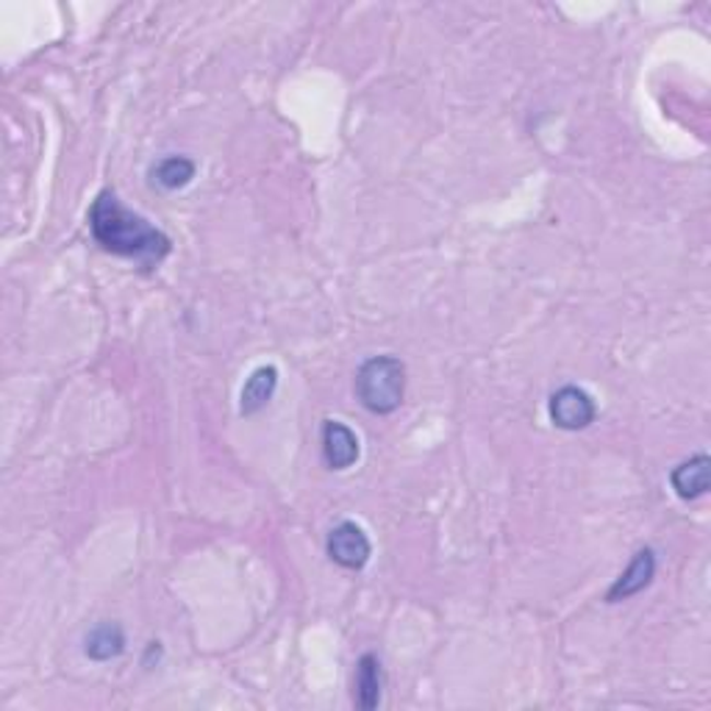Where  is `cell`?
I'll list each match as a JSON object with an SVG mask.
<instances>
[{
    "mask_svg": "<svg viewBox=\"0 0 711 711\" xmlns=\"http://www.w3.org/2000/svg\"><path fill=\"white\" fill-rule=\"evenodd\" d=\"M90 231L106 254L137 261L145 270L162 265L173 250V240L151 220L128 209L112 189H103L92 203Z\"/></svg>",
    "mask_w": 711,
    "mask_h": 711,
    "instance_id": "cell-1",
    "label": "cell"
},
{
    "mask_svg": "<svg viewBox=\"0 0 711 711\" xmlns=\"http://www.w3.org/2000/svg\"><path fill=\"white\" fill-rule=\"evenodd\" d=\"M406 395V368L395 356H373L356 373V398L373 415H393Z\"/></svg>",
    "mask_w": 711,
    "mask_h": 711,
    "instance_id": "cell-2",
    "label": "cell"
},
{
    "mask_svg": "<svg viewBox=\"0 0 711 711\" xmlns=\"http://www.w3.org/2000/svg\"><path fill=\"white\" fill-rule=\"evenodd\" d=\"M550 420H553L556 429L561 431H581L590 429L592 422H595V400L579 389V386H561L550 395Z\"/></svg>",
    "mask_w": 711,
    "mask_h": 711,
    "instance_id": "cell-3",
    "label": "cell"
},
{
    "mask_svg": "<svg viewBox=\"0 0 711 711\" xmlns=\"http://www.w3.org/2000/svg\"><path fill=\"white\" fill-rule=\"evenodd\" d=\"M326 550L328 559L334 564L345 567V570H362V567H368L370 556H373V545H370L368 534L356 523H339L328 534Z\"/></svg>",
    "mask_w": 711,
    "mask_h": 711,
    "instance_id": "cell-4",
    "label": "cell"
},
{
    "mask_svg": "<svg viewBox=\"0 0 711 711\" xmlns=\"http://www.w3.org/2000/svg\"><path fill=\"white\" fill-rule=\"evenodd\" d=\"M653 575H656V553L651 548L637 550V556L631 559L626 573L611 584V590L606 592V603H620L628 601V597L639 595L651 586Z\"/></svg>",
    "mask_w": 711,
    "mask_h": 711,
    "instance_id": "cell-5",
    "label": "cell"
},
{
    "mask_svg": "<svg viewBox=\"0 0 711 711\" xmlns=\"http://www.w3.org/2000/svg\"><path fill=\"white\" fill-rule=\"evenodd\" d=\"M323 458L331 470H348L359 462V440L339 420H326L323 426Z\"/></svg>",
    "mask_w": 711,
    "mask_h": 711,
    "instance_id": "cell-6",
    "label": "cell"
},
{
    "mask_svg": "<svg viewBox=\"0 0 711 711\" xmlns=\"http://www.w3.org/2000/svg\"><path fill=\"white\" fill-rule=\"evenodd\" d=\"M669 481H673V489L678 492V498L695 501V498L709 492L711 487V458L706 456V453L687 458V462H681V465L669 473Z\"/></svg>",
    "mask_w": 711,
    "mask_h": 711,
    "instance_id": "cell-7",
    "label": "cell"
},
{
    "mask_svg": "<svg viewBox=\"0 0 711 711\" xmlns=\"http://www.w3.org/2000/svg\"><path fill=\"white\" fill-rule=\"evenodd\" d=\"M276 386H278V370L276 368L254 370V373H250V378L245 381V386H242V404H240L242 415L245 417L259 415V411L270 404L272 395H276Z\"/></svg>",
    "mask_w": 711,
    "mask_h": 711,
    "instance_id": "cell-8",
    "label": "cell"
},
{
    "mask_svg": "<svg viewBox=\"0 0 711 711\" xmlns=\"http://www.w3.org/2000/svg\"><path fill=\"white\" fill-rule=\"evenodd\" d=\"M353 700L362 711H373L381 703V662L373 653H364L356 664Z\"/></svg>",
    "mask_w": 711,
    "mask_h": 711,
    "instance_id": "cell-9",
    "label": "cell"
},
{
    "mask_svg": "<svg viewBox=\"0 0 711 711\" xmlns=\"http://www.w3.org/2000/svg\"><path fill=\"white\" fill-rule=\"evenodd\" d=\"M126 651V633L117 622H101L86 633L84 653L95 662H112Z\"/></svg>",
    "mask_w": 711,
    "mask_h": 711,
    "instance_id": "cell-10",
    "label": "cell"
},
{
    "mask_svg": "<svg viewBox=\"0 0 711 711\" xmlns=\"http://www.w3.org/2000/svg\"><path fill=\"white\" fill-rule=\"evenodd\" d=\"M195 173H198V167H195L193 159L164 156L151 167V182L156 184V187L173 193V189H184L187 184H193Z\"/></svg>",
    "mask_w": 711,
    "mask_h": 711,
    "instance_id": "cell-11",
    "label": "cell"
}]
</instances>
